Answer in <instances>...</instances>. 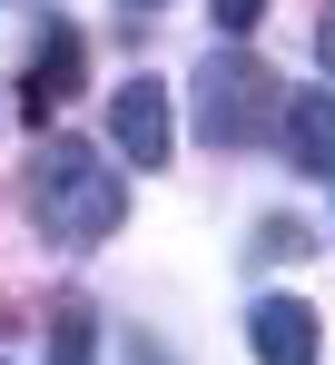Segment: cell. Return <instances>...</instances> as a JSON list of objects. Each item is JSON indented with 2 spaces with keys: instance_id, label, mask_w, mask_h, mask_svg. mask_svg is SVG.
Instances as JSON below:
<instances>
[{
  "instance_id": "obj_1",
  "label": "cell",
  "mask_w": 335,
  "mask_h": 365,
  "mask_svg": "<svg viewBox=\"0 0 335 365\" xmlns=\"http://www.w3.org/2000/svg\"><path fill=\"white\" fill-rule=\"evenodd\" d=\"M30 207L50 217V237H118L128 227V187L99 148H79V138H50L40 158H30Z\"/></svg>"
},
{
  "instance_id": "obj_5",
  "label": "cell",
  "mask_w": 335,
  "mask_h": 365,
  "mask_svg": "<svg viewBox=\"0 0 335 365\" xmlns=\"http://www.w3.org/2000/svg\"><path fill=\"white\" fill-rule=\"evenodd\" d=\"M79 60H89V40H79L69 20H50V30H40V60H30V89H20L30 119H50L59 99H79Z\"/></svg>"
},
{
  "instance_id": "obj_2",
  "label": "cell",
  "mask_w": 335,
  "mask_h": 365,
  "mask_svg": "<svg viewBox=\"0 0 335 365\" xmlns=\"http://www.w3.org/2000/svg\"><path fill=\"white\" fill-rule=\"evenodd\" d=\"M277 119V69L247 60V50H217V60L197 69V128L217 138V148H257Z\"/></svg>"
},
{
  "instance_id": "obj_8",
  "label": "cell",
  "mask_w": 335,
  "mask_h": 365,
  "mask_svg": "<svg viewBox=\"0 0 335 365\" xmlns=\"http://www.w3.org/2000/svg\"><path fill=\"white\" fill-rule=\"evenodd\" d=\"M207 10H217V30H227V40H247V30L267 20V0H207Z\"/></svg>"
},
{
  "instance_id": "obj_6",
  "label": "cell",
  "mask_w": 335,
  "mask_h": 365,
  "mask_svg": "<svg viewBox=\"0 0 335 365\" xmlns=\"http://www.w3.org/2000/svg\"><path fill=\"white\" fill-rule=\"evenodd\" d=\"M286 158H296L306 178H335V99L326 89H296V99H286Z\"/></svg>"
},
{
  "instance_id": "obj_7",
  "label": "cell",
  "mask_w": 335,
  "mask_h": 365,
  "mask_svg": "<svg viewBox=\"0 0 335 365\" xmlns=\"http://www.w3.org/2000/svg\"><path fill=\"white\" fill-rule=\"evenodd\" d=\"M50 365H99V316L79 297H59V316H50Z\"/></svg>"
},
{
  "instance_id": "obj_11",
  "label": "cell",
  "mask_w": 335,
  "mask_h": 365,
  "mask_svg": "<svg viewBox=\"0 0 335 365\" xmlns=\"http://www.w3.org/2000/svg\"><path fill=\"white\" fill-rule=\"evenodd\" d=\"M138 10H158V0H138Z\"/></svg>"
},
{
  "instance_id": "obj_9",
  "label": "cell",
  "mask_w": 335,
  "mask_h": 365,
  "mask_svg": "<svg viewBox=\"0 0 335 365\" xmlns=\"http://www.w3.org/2000/svg\"><path fill=\"white\" fill-rule=\"evenodd\" d=\"M316 60H326V69H335V20H326V30H316Z\"/></svg>"
},
{
  "instance_id": "obj_10",
  "label": "cell",
  "mask_w": 335,
  "mask_h": 365,
  "mask_svg": "<svg viewBox=\"0 0 335 365\" xmlns=\"http://www.w3.org/2000/svg\"><path fill=\"white\" fill-rule=\"evenodd\" d=\"M138 365H158V356H148V346H138Z\"/></svg>"
},
{
  "instance_id": "obj_3",
  "label": "cell",
  "mask_w": 335,
  "mask_h": 365,
  "mask_svg": "<svg viewBox=\"0 0 335 365\" xmlns=\"http://www.w3.org/2000/svg\"><path fill=\"white\" fill-rule=\"evenodd\" d=\"M168 128H177V109H168V89H158V79H128V89H109V148H118V158L158 168V158H168Z\"/></svg>"
},
{
  "instance_id": "obj_4",
  "label": "cell",
  "mask_w": 335,
  "mask_h": 365,
  "mask_svg": "<svg viewBox=\"0 0 335 365\" xmlns=\"http://www.w3.org/2000/svg\"><path fill=\"white\" fill-rule=\"evenodd\" d=\"M247 336H257V365H316V306L306 297H257L247 306Z\"/></svg>"
}]
</instances>
